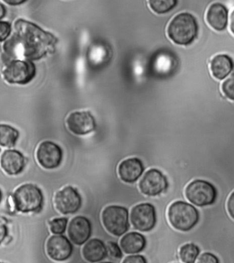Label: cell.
Returning <instances> with one entry per match:
<instances>
[{
    "mask_svg": "<svg viewBox=\"0 0 234 263\" xmlns=\"http://www.w3.org/2000/svg\"><path fill=\"white\" fill-rule=\"evenodd\" d=\"M211 73L218 80H223L233 69V62L227 54H218L211 61Z\"/></svg>",
    "mask_w": 234,
    "mask_h": 263,
    "instance_id": "ffe728a7",
    "label": "cell"
},
{
    "mask_svg": "<svg viewBox=\"0 0 234 263\" xmlns=\"http://www.w3.org/2000/svg\"><path fill=\"white\" fill-rule=\"evenodd\" d=\"M2 198H3V194H2V191L0 190V202L2 201Z\"/></svg>",
    "mask_w": 234,
    "mask_h": 263,
    "instance_id": "836d02e7",
    "label": "cell"
},
{
    "mask_svg": "<svg viewBox=\"0 0 234 263\" xmlns=\"http://www.w3.org/2000/svg\"><path fill=\"white\" fill-rule=\"evenodd\" d=\"M120 248L127 254H136L142 252L146 245V238L138 232H130L120 240Z\"/></svg>",
    "mask_w": 234,
    "mask_h": 263,
    "instance_id": "ac0fdd59",
    "label": "cell"
},
{
    "mask_svg": "<svg viewBox=\"0 0 234 263\" xmlns=\"http://www.w3.org/2000/svg\"><path fill=\"white\" fill-rule=\"evenodd\" d=\"M130 220L134 228L141 232H149L154 228L157 221L154 206L150 203H142L131 210Z\"/></svg>",
    "mask_w": 234,
    "mask_h": 263,
    "instance_id": "ba28073f",
    "label": "cell"
},
{
    "mask_svg": "<svg viewBox=\"0 0 234 263\" xmlns=\"http://www.w3.org/2000/svg\"><path fill=\"white\" fill-rule=\"evenodd\" d=\"M195 263H219V259L211 253H203L197 258Z\"/></svg>",
    "mask_w": 234,
    "mask_h": 263,
    "instance_id": "4316f807",
    "label": "cell"
},
{
    "mask_svg": "<svg viewBox=\"0 0 234 263\" xmlns=\"http://www.w3.org/2000/svg\"><path fill=\"white\" fill-rule=\"evenodd\" d=\"M14 206L18 211L27 213L39 211L44 203L41 190L32 184H24L13 194Z\"/></svg>",
    "mask_w": 234,
    "mask_h": 263,
    "instance_id": "277c9868",
    "label": "cell"
},
{
    "mask_svg": "<svg viewBox=\"0 0 234 263\" xmlns=\"http://www.w3.org/2000/svg\"><path fill=\"white\" fill-rule=\"evenodd\" d=\"M19 137L17 129L10 125L0 124V145L5 147H13Z\"/></svg>",
    "mask_w": 234,
    "mask_h": 263,
    "instance_id": "44dd1931",
    "label": "cell"
},
{
    "mask_svg": "<svg viewBox=\"0 0 234 263\" xmlns=\"http://www.w3.org/2000/svg\"><path fill=\"white\" fill-rule=\"evenodd\" d=\"M177 1L175 0H157L149 1V5L153 11L158 14H163L171 11L176 6Z\"/></svg>",
    "mask_w": 234,
    "mask_h": 263,
    "instance_id": "603a6c76",
    "label": "cell"
},
{
    "mask_svg": "<svg viewBox=\"0 0 234 263\" xmlns=\"http://www.w3.org/2000/svg\"><path fill=\"white\" fill-rule=\"evenodd\" d=\"M54 204L61 214L76 213L81 207V196L75 188L68 186L56 194Z\"/></svg>",
    "mask_w": 234,
    "mask_h": 263,
    "instance_id": "9c48e42d",
    "label": "cell"
},
{
    "mask_svg": "<svg viewBox=\"0 0 234 263\" xmlns=\"http://www.w3.org/2000/svg\"><path fill=\"white\" fill-rule=\"evenodd\" d=\"M6 9L3 5L0 4V19L3 18L5 15Z\"/></svg>",
    "mask_w": 234,
    "mask_h": 263,
    "instance_id": "d6a6232c",
    "label": "cell"
},
{
    "mask_svg": "<svg viewBox=\"0 0 234 263\" xmlns=\"http://www.w3.org/2000/svg\"><path fill=\"white\" fill-rule=\"evenodd\" d=\"M66 123L70 130L78 135L88 134L96 127L94 118L89 112L72 113L67 119Z\"/></svg>",
    "mask_w": 234,
    "mask_h": 263,
    "instance_id": "4fadbf2b",
    "label": "cell"
},
{
    "mask_svg": "<svg viewBox=\"0 0 234 263\" xmlns=\"http://www.w3.org/2000/svg\"><path fill=\"white\" fill-rule=\"evenodd\" d=\"M68 219L66 218H54L50 222V230L53 234H61L66 230Z\"/></svg>",
    "mask_w": 234,
    "mask_h": 263,
    "instance_id": "cb8c5ba5",
    "label": "cell"
},
{
    "mask_svg": "<svg viewBox=\"0 0 234 263\" xmlns=\"http://www.w3.org/2000/svg\"><path fill=\"white\" fill-rule=\"evenodd\" d=\"M206 19L207 23L214 29L219 31L223 30L227 24V9L221 4H213L207 11Z\"/></svg>",
    "mask_w": 234,
    "mask_h": 263,
    "instance_id": "e0dca14e",
    "label": "cell"
},
{
    "mask_svg": "<svg viewBox=\"0 0 234 263\" xmlns=\"http://www.w3.org/2000/svg\"><path fill=\"white\" fill-rule=\"evenodd\" d=\"M0 263H3V262H0Z\"/></svg>",
    "mask_w": 234,
    "mask_h": 263,
    "instance_id": "d590c367",
    "label": "cell"
},
{
    "mask_svg": "<svg viewBox=\"0 0 234 263\" xmlns=\"http://www.w3.org/2000/svg\"><path fill=\"white\" fill-rule=\"evenodd\" d=\"M200 250L195 244L189 243L181 247L179 250V258L183 263H194L199 256Z\"/></svg>",
    "mask_w": 234,
    "mask_h": 263,
    "instance_id": "7402d4cb",
    "label": "cell"
},
{
    "mask_svg": "<svg viewBox=\"0 0 234 263\" xmlns=\"http://www.w3.org/2000/svg\"><path fill=\"white\" fill-rule=\"evenodd\" d=\"M222 90L224 94L229 98L230 100H233V78L231 77L229 80H226L223 86Z\"/></svg>",
    "mask_w": 234,
    "mask_h": 263,
    "instance_id": "484cf974",
    "label": "cell"
},
{
    "mask_svg": "<svg viewBox=\"0 0 234 263\" xmlns=\"http://www.w3.org/2000/svg\"><path fill=\"white\" fill-rule=\"evenodd\" d=\"M144 172L142 162L138 158H130L123 161L118 167V175L122 181L133 183L138 181Z\"/></svg>",
    "mask_w": 234,
    "mask_h": 263,
    "instance_id": "9a60e30c",
    "label": "cell"
},
{
    "mask_svg": "<svg viewBox=\"0 0 234 263\" xmlns=\"http://www.w3.org/2000/svg\"><path fill=\"white\" fill-rule=\"evenodd\" d=\"M233 205H234V200H233V192H232L231 195H230L229 199H228L227 208V211L229 212L230 216L232 219H233Z\"/></svg>",
    "mask_w": 234,
    "mask_h": 263,
    "instance_id": "f546056e",
    "label": "cell"
},
{
    "mask_svg": "<svg viewBox=\"0 0 234 263\" xmlns=\"http://www.w3.org/2000/svg\"><path fill=\"white\" fill-rule=\"evenodd\" d=\"M11 31V24L6 22H0V42L7 39Z\"/></svg>",
    "mask_w": 234,
    "mask_h": 263,
    "instance_id": "83f0119b",
    "label": "cell"
},
{
    "mask_svg": "<svg viewBox=\"0 0 234 263\" xmlns=\"http://www.w3.org/2000/svg\"><path fill=\"white\" fill-rule=\"evenodd\" d=\"M46 252L52 260L64 261L71 256L73 247L66 236H52L46 244Z\"/></svg>",
    "mask_w": 234,
    "mask_h": 263,
    "instance_id": "7c38bea8",
    "label": "cell"
},
{
    "mask_svg": "<svg viewBox=\"0 0 234 263\" xmlns=\"http://www.w3.org/2000/svg\"><path fill=\"white\" fill-rule=\"evenodd\" d=\"M15 28V34L5 45L6 51L13 57L39 60L55 43L53 35L30 22L18 20Z\"/></svg>",
    "mask_w": 234,
    "mask_h": 263,
    "instance_id": "6da1fadb",
    "label": "cell"
},
{
    "mask_svg": "<svg viewBox=\"0 0 234 263\" xmlns=\"http://www.w3.org/2000/svg\"><path fill=\"white\" fill-rule=\"evenodd\" d=\"M105 247L107 254H108L111 258L113 259H120L122 258V251H121L116 242L109 241Z\"/></svg>",
    "mask_w": 234,
    "mask_h": 263,
    "instance_id": "d4e9b609",
    "label": "cell"
},
{
    "mask_svg": "<svg viewBox=\"0 0 234 263\" xmlns=\"http://www.w3.org/2000/svg\"><path fill=\"white\" fill-rule=\"evenodd\" d=\"M122 263H147L146 259L144 256L140 255H135V256H127Z\"/></svg>",
    "mask_w": 234,
    "mask_h": 263,
    "instance_id": "f1b7e54d",
    "label": "cell"
},
{
    "mask_svg": "<svg viewBox=\"0 0 234 263\" xmlns=\"http://www.w3.org/2000/svg\"><path fill=\"white\" fill-rule=\"evenodd\" d=\"M100 263H112V262H100Z\"/></svg>",
    "mask_w": 234,
    "mask_h": 263,
    "instance_id": "e575fe53",
    "label": "cell"
},
{
    "mask_svg": "<svg viewBox=\"0 0 234 263\" xmlns=\"http://www.w3.org/2000/svg\"><path fill=\"white\" fill-rule=\"evenodd\" d=\"M68 236L74 244L81 246L88 241L92 234V224L84 216H76L68 227Z\"/></svg>",
    "mask_w": 234,
    "mask_h": 263,
    "instance_id": "5bb4252c",
    "label": "cell"
},
{
    "mask_svg": "<svg viewBox=\"0 0 234 263\" xmlns=\"http://www.w3.org/2000/svg\"><path fill=\"white\" fill-rule=\"evenodd\" d=\"M166 178L161 172L151 169L143 176L139 183V188L142 194L148 196L159 195L168 188Z\"/></svg>",
    "mask_w": 234,
    "mask_h": 263,
    "instance_id": "30bf717a",
    "label": "cell"
},
{
    "mask_svg": "<svg viewBox=\"0 0 234 263\" xmlns=\"http://www.w3.org/2000/svg\"><path fill=\"white\" fill-rule=\"evenodd\" d=\"M82 256L88 262H100L107 256L106 247L102 240L94 238L84 245L82 248Z\"/></svg>",
    "mask_w": 234,
    "mask_h": 263,
    "instance_id": "d6986e66",
    "label": "cell"
},
{
    "mask_svg": "<svg viewBox=\"0 0 234 263\" xmlns=\"http://www.w3.org/2000/svg\"><path fill=\"white\" fill-rule=\"evenodd\" d=\"M0 163L2 168L8 175H18L23 171L25 166V158L19 152L9 149L2 155Z\"/></svg>",
    "mask_w": 234,
    "mask_h": 263,
    "instance_id": "2e32d148",
    "label": "cell"
},
{
    "mask_svg": "<svg viewBox=\"0 0 234 263\" xmlns=\"http://www.w3.org/2000/svg\"><path fill=\"white\" fill-rule=\"evenodd\" d=\"M102 221L107 231L112 235L122 236L129 228L128 210L122 206H108L102 211Z\"/></svg>",
    "mask_w": 234,
    "mask_h": 263,
    "instance_id": "5b68a950",
    "label": "cell"
},
{
    "mask_svg": "<svg viewBox=\"0 0 234 263\" xmlns=\"http://www.w3.org/2000/svg\"><path fill=\"white\" fill-rule=\"evenodd\" d=\"M168 217L173 228L179 231L187 232L197 224L199 214L190 204L184 201H176L169 207Z\"/></svg>",
    "mask_w": 234,
    "mask_h": 263,
    "instance_id": "3957f363",
    "label": "cell"
},
{
    "mask_svg": "<svg viewBox=\"0 0 234 263\" xmlns=\"http://www.w3.org/2000/svg\"><path fill=\"white\" fill-rule=\"evenodd\" d=\"M35 67L29 61L15 60L3 72L4 78L10 84H26L34 78Z\"/></svg>",
    "mask_w": 234,
    "mask_h": 263,
    "instance_id": "52a82bcc",
    "label": "cell"
},
{
    "mask_svg": "<svg viewBox=\"0 0 234 263\" xmlns=\"http://www.w3.org/2000/svg\"><path fill=\"white\" fill-rule=\"evenodd\" d=\"M7 235V226L3 222V220L0 219V243L5 240L6 236Z\"/></svg>",
    "mask_w": 234,
    "mask_h": 263,
    "instance_id": "4dcf8cb0",
    "label": "cell"
},
{
    "mask_svg": "<svg viewBox=\"0 0 234 263\" xmlns=\"http://www.w3.org/2000/svg\"><path fill=\"white\" fill-rule=\"evenodd\" d=\"M5 3L9 4L11 5H18L19 4L24 3V1H18V0H12V1H5Z\"/></svg>",
    "mask_w": 234,
    "mask_h": 263,
    "instance_id": "1f68e13d",
    "label": "cell"
},
{
    "mask_svg": "<svg viewBox=\"0 0 234 263\" xmlns=\"http://www.w3.org/2000/svg\"><path fill=\"white\" fill-rule=\"evenodd\" d=\"M197 20L191 14L182 13L175 16L169 24L168 35L175 44L188 45L197 35Z\"/></svg>",
    "mask_w": 234,
    "mask_h": 263,
    "instance_id": "7a4b0ae2",
    "label": "cell"
},
{
    "mask_svg": "<svg viewBox=\"0 0 234 263\" xmlns=\"http://www.w3.org/2000/svg\"><path fill=\"white\" fill-rule=\"evenodd\" d=\"M185 197L199 207L212 205L217 198V190L212 184L204 180H195L187 186Z\"/></svg>",
    "mask_w": 234,
    "mask_h": 263,
    "instance_id": "8992f818",
    "label": "cell"
},
{
    "mask_svg": "<svg viewBox=\"0 0 234 263\" xmlns=\"http://www.w3.org/2000/svg\"><path fill=\"white\" fill-rule=\"evenodd\" d=\"M62 157L60 147L51 141H44L38 147L37 159L44 168L54 169L59 166Z\"/></svg>",
    "mask_w": 234,
    "mask_h": 263,
    "instance_id": "8fae6325",
    "label": "cell"
}]
</instances>
